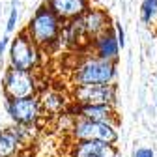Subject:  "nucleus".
I'll use <instances>...</instances> for the list:
<instances>
[{
  "mask_svg": "<svg viewBox=\"0 0 157 157\" xmlns=\"http://www.w3.org/2000/svg\"><path fill=\"white\" fill-rule=\"evenodd\" d=\"M64 21L58 17L47 4H41L32 15V19L28 21L25 32L28 34V37L32 41L41 47V49H47L54 43L60 41V36H62V25Z\"/></svg>",
  "mask_w": 157,
  "mask_h": 157,
  "instance_id": "nucleus-1",
  "label": "nucleus"
},
{
  "mask_svg": "<svg viewBox=\"0 0 157 157\" xmlns=\"http://www.w3.org/2000/svg\"><path fill=\"white\" fill-rule=\"evenodd\" d=\"M116 78V64L103 60L95 54H86L77 62L71 73L73 86L88 84H112Z\"/></svg>",
  "mask_w": 157,
  "mask_h": 157,
  "instance_id": "nucleus-2",
  "label": "nucleus"
},
{
  "mask_svg": "<svg viewBox=\"0 0 157 157\" xmlns=\"http://www.w3.org/2000/svg\"><path fill=\"white\" fill-rule=\"evenodd\" d=\"M69 135L73 140H103L114 144L118 140L116 125L110 122H92L86 118H75Z\"/></svg>",
  "mask_w": 157,
  "mask_h": 157,
  "instance_id": "nucleus-3",
  "label": "nucleus"
},
{
  "mask_svg": "<svg viewBox=\"0 0 157 157\" xmlns=\"http://www.w3.org/2000/svg\"><path fill=\"white\" fill-rule=\"evenodd\" d=\"M39 49L41 47H37L23 30L10 43V66L25 71H34L39 66V56H41Z\"/></svg>",
  "mask_w": 157,
  "mask_h": 157,
  "instance_id": "nucleus-4",
  "label": "nucleus"
},
{
  "mask_svg": "<svg viewBox=\"0 0 157 157\" xmlns=\"http://www.w3.org/2000/svg\"><path fill=\"white\" fill-rule=\"evenodd\" d=\"M2 88L6 99H19V97H30L37 92V81L34 71H25L17 67H8L2 78Z\"/></svg>",
  "mask_w": 157,
  "mask_h": 157,
  "instance_id": "nucleus-5",
  "label": "nucleus"
},
{
  "mask_svg": "<svg viewBox=\"0 0 157 157\" xmlns=\"http://www.w3.org/2000/svg\"><path fill=\"white\" fill-rule=\"evenodd\" d=\"M6 110L13 120V124H21V125H36L39 122V118L43 116V105L37 95L8 99Z\"/></svg>",
  "mask_w": 157,
  "mask_h": 157,
  "instance_id": "nucleus-6",
  "label": "nucleus"
},
{
  "mask_svg": "<svg viewBox=\"0 0 157 157\" xmlns=\"http://www.w3.org/2000/svg\"><path fill=\"white\" fill-rule=\"evenodd\" d=\"M73 103L78 105H92V103H109L116 101V86L114 84H88V86H75L71 94Z\"/></svg>",
  "mask_w": 157,
  "mask_h": 157,
  "instance_id": "nucleus-7",
  "label": "nucleus"
},
{
  "mask_svg": "<svg viewBox=\"0 0 157 157\" xmlns=\"http://www.w3.org/2000/svg\"><path fill=\"white\" fill-rule=\"evenodd\" d=\"M66 112L73 118H86V120H92V122L114 124V120H116V112H114L112 105H109V103H92V105L73 103L71 107H67Z\"/></svg>",
  "mask_w": 157,
  "mask_h": 157,
  "instance_id": "nucleus-8",
  "label": "nucleus"
},
{
  "mask_svg": "<svg viewBox=\"0 0 157 157\" xmlns=\"http://www.w3.org/2000/svg\"><path fill=\"white\" fill-rule=\"evenodd\" d=\"M90 49L95 56L103 58V60H109V62H118L120 58V43H118V37H116V32H114V26L110 30H107L105 34L94 37L90 41Z\"/></svg>",
  "mask_w": 157,
  "mask_h": 157,
  "instance_id": "nucleus-9",
  "label": "nucleus"
},
{
  "mask_svg": "<svg viewBox=\"0 0 157 157\" xmlns=\"http://www.w3.org/2000/svg\"><path fill=\"white\" fill-rule=\"evenodd\" d=\"M69 157H116V146L103 140H75Z\"/></svg>",
  "mask_w": 157,
  "mask_h": 157,
  "instance_id": "nucleus-10",
  "label": "nucleus"
},
{
  "mask_svg": "<svg viewBox=\"0 0 157 157\" xmlns=\"http://www.w3.org/2000/svg\"><path fill=\"white\" fill-rule=\"evenodd\" d=\"M62 21H71V19L82 17L90 10L88 0H47L45 2Z\"/></svg>",
  "mask_w": 157,
  "mask_h": 157,
  "instance_id": "nucleus-11",
  "label": "nucleus"
},
{
  "mask_svg": "<svg viewBox=\"0 0 157 157\" xmlns=\"http://www.w3.org/2000/svg\"><path fill=\"white\" fill-rule=\"evenodd\" d=\"M82 25L86 30V36L90 37V41L94 37L105 34L107 30H110V19L107 15V11L97 10V8H90L84 15H82Z\"/></svg>",
  "mask_w": 157,
  "mask_h": 157,
  "instance_id": "nucleus-12",
  "label": "nucleus"
},
{
  "mask_svg": "<svg viewBox=\"0 0 157 157\" xmlns=\"http://www.w3.org/2000/svg\"><path fill=\"white\" fill-rule=\"evenodd\" d=\"M60 41L66 43L67 47H73V49H78L81 45H86L90 41V37L86 36V30H84V25H82V17L66 21V25L62 28Z\"/></svg>",
  "mask_w": 157,
  "mask_h": 157,
  "instance_id": "nucleus-13",
  "label": "nucleus"
},
{
  "mask_svg": "<svg viewBox=\"0 0 157 157\" xmlns=\"http://www.w3.org/2000/svg\"><path fill=\"white\" fill-rule=\"evenodd\" d=\"M41 105H43V110L49 112V114H64L67 110V101H66V95L60 94V92H54V90H49V92H43L41 94Z\"/></svg>",
  "mask_w": 157,
  "mask_h": 157,
  "instance_id": "nucleus-14",
  "label": "nucleus"
},
{
  "mask_svg": "<svg viewBox=\"0 0 157 157\" xmlns=\"http://www.w3.org/2000/svg\"><path fill=\"white\" fill-rule=\"evenodd\" d=\"M19 139L11 133V129H4L0 131V157H15L19 151Z\"/></svg>",
  "mask_w": 157,
  "mask_h": 157,
  "instance_id": "nucleus-15",
  "label": "nucleus"
},
{
  "mask_svg": "<svg viewBox=\"0 0 157 157\" xmlns=\"http://www.w3.org/2000/svg\"><path fill=\"white\" fill-rule=\"evenodd\" d=\"M140 19L142 23L151 25L157 19V0H142L140 4Z\"/></svg>",
  "mask_w": 157,
  "mask_h": 157,
  "instance_id": "nucleus-16",
  "label": "nucleus"
},
{
  "mask_svg": "<svg viewBox=\"0 0 157 157\" xmlns=\"http://www.w3.org/2000/svg\"><path fill=\"white\" fill-rule=\"evenodd\" d=\"M17 19H19V11H17V6L13 4V8H11V11H10V19H8V25H6V30H8V34L15 30Z\"/></svg>",
  "mask_w": 157,
  "mask_h": 157,
  "instance_id": "nucleus-17",
  "label": "nucleus"
},
{
  "mask_svg": "<svg viewBox=\"0 0 157 157\" xmlns=\"http://www.w3.org/2000/svg\"><path fill=\"white\" fill-rule=\"evenodd\" d=\"M112 26H114L116 37H118V43H120V47L124 49V47H125V32H124L122 25H120V23H112Z\"/></svg>",
  "mask_w": 157,
  "mask_h": 157,
  "instance_id": "nucleus-18",
  "label": "nucleus"
},
{
  "mask_svg": "<svg viewBox=\"0 0 157 157\" xmlns=\"http://www.w3.org/2000/svg\"><path fill=\"white\" fill-rule=\"evenodd\" d=\"M133 157H153V151L150 148H139V150H135Z\"/></svg>",
  "mask_w": 157,
  "mask_h": 157,
  "instance_id": "nucleus-19",
  "label": "nucleus"
},
{
  "mask_svg": "<svg viewBox=\"0 0 157 157\" xmlns=\"http://www.w3.org/2000/svg\"><path fill=\"white\" fill-rule=\"evenodd\" d=\"M10 45V37L8 36H4L2 39H0V56H2L4 54V51H6V47Z\"/></svg>",
  "mask_w": 157,
  "mask_h": 157,
  "instance_id": "nucleus-20",
  "label": "nucleus"
},
{
  "mask_svg": "<svg viewBox=\"0 0 157 157\" xmlns=\"http://www.w3.org/2000/svg\"><path fill=\"white\" fill-rule=\"evenodd\" d=\"M0 131H2V129H0Z\"/></svg>",
  "mask_w": 157,
  "mask_h": 157,
  "instance_id": "nucleus-21",
  "label": "nucleus"
}]
</instances>
